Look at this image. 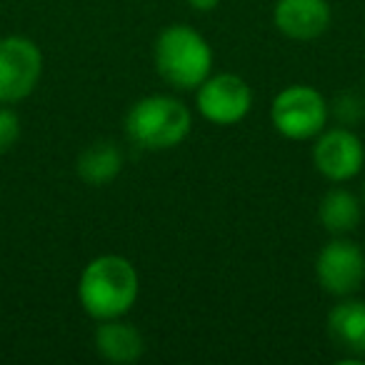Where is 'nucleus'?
I'll return each mask as SVG.
<instances>
[{
	"mask_svg": "<svg viewBox=\"0 0 365 365\" xmlns=\"http://www.w3.org/2000/svg\"><path fill=\"white\" fill-rule=\"evenodd\" d=\"M138 273L120 255H101L86 265L78 283V298L91 318H123L138 300Z\"/></svg>",
	"mask_w": 365,
	"mask_h": 365,
	"instance_id": "1",
	"label": "nucleus"
},
{
	"mask_svg": "<svg viewBox=\"0 0 365 365\" xmlns=\"http://www.w3.org/2000/svg\"><path fill=\"white\" fill-rule=\"evenodd\" d=\"M78 178L86 185L93 188H103L108 182H113L123 170V153L113 140H98L88 145L86 150L78 155L76 163Z\"/></svg>",
	"mask_w": 365,
	"mask_h": 365,
	"instance_id": "12",
	"label": "nucleus"
},
{
	"mask_svg": "<svg viewBox=\"0 0 365 365\" xmlns=\"http://www.w3.org/2000/svg\"><path fill=\"white\" fill-rule=\"evenodd\" d=\"M198 113L213 125H235L253 108V91L240 76H208L198 86Z\"/></svg>",
	"mask_w": 365,
	"mask_h": 365,
	"instance_id": "6",
	"label": "nucleus"
},
{
	"mask_svg": "<svg viewBox=\"0 0 365 365\" xmlns=\"http://www.w3.org/2000/svg\"><path fill=\"white\" fill-rule=\"evenodd\" d=\"M315 278H318L320 288L338 298L360 290L365 280V255L360 245H355L343 235L323 245L315 258Z\"/></svg>",
	"mask_w": 365,
	"mask_h": 365,
	"instance_id": "7",
	"label": "nucleus"
},
{
	"mask_svg": "<svg viewBox=\"0 0 365 365\" xmlns=\"http://www.w3.org/2000/svg\"><path fill=\"white\" fill-rule=\"evenodd\" d=\"M315 170L333 182H345L363 170L365 148L360 138L345 125L323 130L313 148Z\"/></svg>",
	"mask_w": 365,
	"mask_h": 365,
	"instance_id": "8",
	"label": "nucleus"
},
{
	"mask_svg": "<svg viewBox=\"0 0 365 365\" xmlns=\"http://www.w3.org/2000/svg\"><path fill=\"white\" fill-rule=\"evenodd\" d=\"M96 350L108 363H135L145 353V340L130 323H123L120 318L101 320L96 328Z\"/></svg>",
	"mask_w": 365,
	"mask_h": 365,
	"instance_id": "10",
	"label": "nucleus"
},
{
	"mask_svg": "<svg viewBox=\"0 0 365 365\" xmlns=\"http://www.w3.org/2000/svg\"><path fill=\"white\" fill-rule=\"evenodd\" d=\"M333 115L340 125H355L365 118V101L355 93H343V96L335 98L333 103Z\"/></svg>",
	"mask_w": 365,
	"mask_h": 365,
	"instance_id": "14",
	"label": "nucleus"
},
{
	"mask_svg": "<svg viewBox=\"0 0 365 365\" xmlns=\"http://www.w3.org/2000/svg\"><path fill=\"white\" fill-rule=\"evenodd\" d=\"M21 138V118L11 108H0V153H8Z\"/></svg>",
	"mask_w": 365,
	"mask_h": 365,
	"instance_id": "15",
	"label": "nucleus"
},
{
	"mask_svg": "<svg viewBox=\"0 0 365 365\" xmlns=\"http://www.w3.org/2000/svg\"><path fill=\"white\" fill-rule=\"evenodd\" d=\"M188 3H190V8L198 13H210L220 6V0H188Z\"/></svg>",
	"mask_w": 365,
	"mask_h": 365,
	"instance_id": "16",
	"label": "nucleus"
},
{
	"mask_svg": "<svg viewBox=\"0 0 365 365\" xmlns=\"http://www.w3.org/2000/svg\"><path fill=\"white\" fill-rule=\"evenodd\" d=\"M328 0H278L273 23L283 36L293 41H313L330 28Z\"/></svg>",
	"mask_w": 365,
	"mask_h": 365,
	"instance_id": "9",
	"label": "nucleus"
},
{
	"mask_svg": "<svg viewBox=\"0 0 365 365\" xmlns=\"http://www.w3.org/2000/svg\"><path fill=\"white\" fill-rule=\"evenodd\" d=\"M270 120L275 130L288 140L318 138L328 120V103L315 88L290 86L273 98Z\"/></svg>",
	"mask_w": 365,
	"mask_h": 365,
	"instance_id": "4",
	"label": "nucleus"
},
{
	"mask_svg": "<svg viewBox=\"0 0 365 365\" xmlns=\"http://www.w3.org/2000/svg\"><path fill=\"white\" fill-rule=\"evenodd\" d=\"M43 76V53L23 36L0 38V103H18L36 91Z\"/></svg>",
	"mask_w": 365,
	"mask_h": 365,
	"instance_id": "5",
	"label": "nucleus"
},
{
	"mask_svg": "<svg viewBox=\"0 0 365 365\" xmlns=\"http://www.w3.org/2000/svg\"><path fill=\"white\" fill-rule=\"evenodd\" d=\"M155 71L168 86L178 91H195L213 68V51L208 41L190 26H168L155 38L153 48Z\"/></svg>",
	"mask_w": 365,
	"mask_h": 365,
	"instance_id": "2",
	"label": "nucleus"
},
{
	"mask_svg": "<svg viewBox=\"0 0 365 365\" xmlns=\"http://www.w3.org/2000/svg\"><path fill=\"white\" fill-rule=\"evenodd\" d=\"M193 118L178 98L148 96L128 110L125 133L143 150H170L190 133Z\"/></svg>",
	"mask_w": 365,
	"mask_h": 365,
	"instance_id": "3",
	"label": "nucleus"
},
{
	"mask_svg": "<svg viewBox=\"0 0 365 365\" xmlns=\"http://www.w3.org/2000/svg\"><path fill=\"white\" fill-rule=\"evenodd\" d=\"M328 335L355 360L365 358V300H345L328 315Z\"/></svg>",
	"mask_w": 365,
	"mask_h": 365,
	"instance_id": "11",
	"label": "nucleus"
},
{
	"mask_svg": "<svg viewBox=\"0 0 365 365\" xmlns=\"http://www.w3.org/2000/svg\"><path fill=\"white\" fill-rule=\"evenodd\" d=\"M318 220L333 235L353 233L360 223V200L345 188L328 190L318 205Z\"/></svg>",
	"mask_w": 365,
	"mask_h": 365,
	"instance_id": "13",
	"label": "nucleus"
},
{
	"mask_svg": "<svg viewBox=\"0 0 365 365\" xmlns=\"http://www.w3.org/2000/svg\"><path fill=\"white\" fill-rule=\"evenodd\" d=\"M363 198H365V195H363Z\"/></svg>",
	"mask_w": 365,
	"mask_h": 365,
	"instance_id": "17",
	"label": "nucleus"
}]
</instances>
